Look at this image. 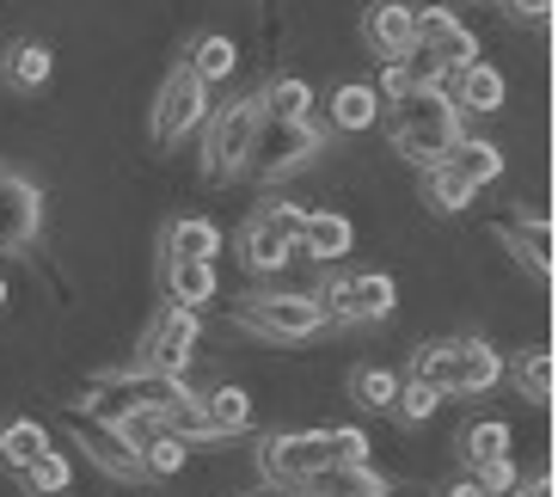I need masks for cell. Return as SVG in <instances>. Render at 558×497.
I'll list each match as a JSON object with an SVG mask.
<instances>
[{
  "mask_svg": "<svg viewBox=\"0 0 558 497\" xmlns=\"http://www.w3.org/2000/svg\"><path fill=\"white\" fill-rule=\"evenodd\" d=\"M191 381L184 375H160V368L148 363H130V368H105V375H93V387H86V417H123V412H179V405H191Z\"/></svg>",
  "mask_w": 558,
  "mask_h": 497,
  "instance_id": "6da1fadb",
  "label": "cell"
},
{
  "mask_svg": "<svg viewBox=\"0 0 558 497\" xmlns=\"http://www.w3.org/2000/svg\"><path fill=\"white\" fill-rule=\"evenodd\" d=\"M387 135H393V154H399V160L436 166V160H442V154L460 142V111L448 105L442 86H411L405 99H393Z\"/></svg>",
  "mask_w": 558,
  "mask_h": 497,
  "instance_id": "7a4b0ae2",
  "label": "cell"
},
{
  "mask_svg": "<svg viewBox=\"0 0 558 497\" xmlns=\"http://www.w3.org/2000/svg\"><path fill=\"white\" fill-rule=\"evenodd\" d=\"M411 381L436 387L442 399H478L504 381V356L485 338H442L411 356Z\"/></svg>",
  "mask_w": 558,
  "mask_h": 497,
  "instance_id": "3957f363",
  "label": "cell"
},
{
  "mask_svg": "<svg viewBox=\"0 0 558 497\" xmlns=\"http://www.w3.org/2000/svg\"><path fill=\"white\" fill-rule=\"evenodd\" d=\"M338 461H368V436L362 431H277L258 443V466L264 480H277L282 492L319 466H338Z\"/></svg>",
  "mask_w": 558,
  "mask_h": 497,
  "instance_id": "277c9868",
  "label": "cell"
},
{
  "mask_svg": "<svg viewBox=\"0 0 558 497\" xmlns=\"http://www.w3.org/2000/svg\"><path fill=\"white\" fill-rule=\"evenodd\" d=\"M233 326L264 344H307L326 331V307L307 289H252V295H233Z\"/></svg>",
  "mask_w": 558,
  "mask_h": 497,
  "instance_id": "5b68a950",
  "label": "cell"
},
{
  "mask_svg": "<svg viewBox=\"0 0 558 497\" xmlns=\"http://www.w3.org/2000/svg\"><path fill=\"white\" fill-rule=\"evenodd\" d=\"M326 135L331 130L313 123V117H301V123H270V117H264L258 135H252V154H246V179L277 184V179H289V172H301L313 154L326 148Z\"/></svg>",
  "mask_w": 558,
  "mask_h": 497,
  "instance_id": "8992f818",
  "label": "cell"
},
{
  "mask_svg": "<svg viewBox=\"0 0 558 497\" xmlns=\"http://www.w3.org/2000/svg\"><path fill=\"white\" fill-rule=\"evenodd\" d=\"M258 123H264V99H258V93L215 111L209 142H203V172H209L215 184H228V179H240V172H246V154H252V135H258Z\"/></svg>",
  "mask_w": 558,
  "mask_h": 497,
  "instance_id": "52a82bcc",
  "label": "cell"
},
{
  "mask_svg": "<svg viewBox=\"0 0 558 497\" xmlns=\"http://www.w3.org/2000/svg\"><path fill=\"white\" fill-rule=\"evenodd\" d=\"M326 307V326H375L393 314V277L387 270H356V277H326V289H313Z\"/></svg>",
  "mask_w": 558,
  "mask_h": 497,
  "instance_id": "ba28073f",
  "label": "cell"
},
{
  "mask_svg": "<svg viewBox=\"0 0 558 497\" xmlns=\"http://www.w3.org/2000/svg\"><path fill=\"white\" fill-rule=\"evenodd\" d=\"M197 123H209V86H203L197 74L179 62L172 74H166V86L154 93L148 130H154V142H160V148H172V142H184Z\"/></svg>",
  "mask_w": 558,
  "mask_h": 497,
  "instance_id": "9c48e42d",
  "label": "cell"
},
{
  "mask_svg": "<svg viewBox=\"0 0 558 497\" xmlns=\"http://www.w3.org/2000/svg\"><path fill=\"white\" fill-rule=\"evenodd\" d=\"M197 338H203V314H197V307H179V301H166L160 314L148 319V331H142V350H135V363L160 368V375H184V363H191Z\"/></svg>",
  "mask_w": 558,
  "mask_h": 497,
  "instance_id": "30bf717a",
  "label": "cell"
},
{
  "mask_svg": "<svg viewBox=\"0 0 558 497\" xmlns=\"http://www.w3.org/2000/svg\"><path fill=\"white\" fill-rule=\"evenodd\" d=\"M411 50L424 56L429 68L454 74V68H473L478 62V37L466 32L448 7H411Z\"/></svg>",
  "mask_w": 558,
  "mask_h": 497,
  "instance_id": "8fae6325",
  "label": "cell"
},
{
  "mask_svg": "<svg viewBox=\"0 0 558 497\" xmlns=\"http://www.w3.org/2000/svg\"><path fill=\"white\" fill-rule=\"evenodd\" d=\"M301 221H307V209L301 203H270V209H258V216L240 228V258H246L252 270H282L289 258H295V233Z\"/></svg>",
  "mask_w": 558,
  "mask_h": 497,
  "instance_id": "7c38bea8",
  "label": "cell"
},
{
  "mask_svg": "<svg viewBox=\"0 0 558 497\" xmlns=\"http://www.w3.org/2000/svg\"><path fill=\"white\" fill-rule=\"evenodd\" d=\"M37 233H44V191L25 172L0 166V252L25 258L37 246Z\"/></svg>",
  "mask_w": 558,
  "mask_h": 497,
  "instance_id": "4fadbf2b",
  "label": "cell"
},
{
  "mask_svg": "<svg viewBox=\"0 0 558 497\" xmlns=\"http://www.w3.org/2000/svg\"><path fill=\"white\" fill-rule=\"evenodd\" d=\"M289 497H393V485L380 480L368 461H338V466H319V473L295 480Z\"/></svg>",
  "mask_w": 558,
  "mask_h": 497,
  "instance_id": "5bb4252c",
  "label": "cell"
},
{
  "mask_svg": "<svg viewBox=\"0 0 558 497\" xmlns=\"http://www.w3.org/2000/svg\"><path fill=\"white\" fill-rule=\"evenodd\" d=\"M74 443H81L86 454H93V466H105L111 480H142V461H135V448L123 443V431H117V424L74 412Z\"/></svg>",
  "mask_w": 558,
  "mask_h": 497,
  "instance_id": "9a60e30c",
  "label": "cell"
},
{
  "mask_svg": "<svg viewBox=\"0 0 558 497\" xmlns=\"http://www.w3.org/2000/svg\"><path fill=\"white\" fill-rule=\"evenodd\" d=\"M362 44L375 50V62H399L411 56V0H380L362 13Z\"/></svg>",
  "mask_w": 558,
  "mask_h": 497,
  "instance_id": "2e32d148",
  "label": "cell"
},
{
  "mask_svg": "<svg viewBox=\"0 0 558 497\" xmlns=\"http://www.w3.org/2000/svg\"><path fill=\"white\" fill-rule=\"evenodd\" d=\"M442 93L454 111H497L504 105V74L492 62H473V68H454L442 74Z\"/></svg>",
  "mask_w": 558,
  "mask_h": 497,
  "instance_id": "e0dca14e",
  "label": "cell"
},
{
  "mask_svg": "<svg viewBox=\"0 0 558 497\" xmlns=\"http://www.w3.org/2000/svg\"><path fill=\"white\" fill-rule=\"evenodd\" d=\"M375 123H380L375 86H362V81L331 86V99H326V130H338V135H362V130H375Z\"/></svg>",
  "mask_w": 558,
  "mask_h": 497,
  "instance_id": "ac0fdd59",
  "label": "cell"
},
{
  "mask_svg": "<svg viewBox=\"0 0 558 497\" xmlns=\"http://www.w3.org/2000/svg\"><path fill=\"white\" fill-rule=\"evenodd\" d=\"M350 246H356V228H350L344 216H331V209L313 216L307 209V221H301V233H295V252H307V258H319V265H338Z\"/></svg>",
  "mask_w": 558,
  "mask_h": 497,
  "instance_id": "d6986e66",
  "label": "cell"
},
{
  "mask_svg": "<svg viewBox=\"0 0 558 497\" xmlns=\"http://www.w3.org/2000/svg\"><path fill=\"white\" fill-rule=\"evenodd\" d=\"M215 252H221V228L209 216H179L166 228L160 240V265L166 258H197V265H215Z\"/></svg>",
  "mask_w": 558,
  "mask_h": 497,
  "instance_id": "ffe728a7",
  "label": "cell"
},
{
  "mask_svg": "<svg viewBox=\"0 0 558 497\" xmlns=\"http://www.w3.org/2000/svg\"><path fill=\"white\" fill-rule=\"evenodd\" d=\"M504 240H509V252H515V265H527L534 277H553V221L546 216L504 221Z\"/></svg>",
  "mask_w": 558,
  "mask_h": 497,
  "instance_id": "44dd1931",
  "label": "cell"
},
{
  "mask_svg": "<svg viewBox=\"0 0 558 497\" xmlns=\"http://www.w3.org/2000/svg\"><path fill=\"white\" fill-rule=\"evenodd\" d=\"M160 282H166V301H179V307H197L203 301H215V265H197V258H166L160 265Z\"/></svg>",
  "mask_w": 558,
  "mask_h": 497,
  "instance_id": "7402d4cb",
  "label": "cell"
},
{
  "mask_svg": "<svg viewBox=\"0 0 558 497\" xmlns=\"http://www.w3.org/2000/svg\"><path fill=\"white\" fill-rule=\"evenodd\" d=\"M442 166H454L473 191H485L492 179H504V148H497V142H478V135H460L454 148L442 154Z\"/></svg>",
  "mask_w": 558,
  "mask_h": 497,
  "instance_id": "603a6c76",
  "label": "cell"
},
{
  "mask_svg": "<svg viewBox=\"0 0 558 497\" xmlns=\"http://www.w3.org/2000/svg\"><path fill=\"white\" fill-rule=\"evenodd\" d=\"M50 74H56V56L44 44H13L0 56V81L13 93H37V86H50Z\"/></svg>",
  "mask_w": 558,
  "mask_h": 497,
  "instance_id": "cb8c5ba5",
  "label": "cell"
},
{
  "mask_svg": "<svg viewBox=\"0 0 558 497\" xmlns=\"http://www.w3.org/2000/svg\"><path fill=\"white\" fill-rule=\"evenodd\" d=\"M203 424H209L215 443H228V436H246V431H252V399L240 393V387H215V393L203 399Z\"/></svg>",
  "mask_w": 558,
  "mask_h": 497,
  "instance_id": "d4e9b609",
  "label": "cell"
},
{
  "mask_svg": "<svg viewBox=\"0 0 558 497\" xmlns=\"http://www.w3.org/2000/svg\"><path fill=\"white\" fill-rule=\"evenodd\" d=\"M504 375L515 381V393H522V399H534V405H553V387H558L553 350H522V356H515Z\"/></svg>",
  "mask_w": 558,
  "mask_h": 497,
  "instance_id": "484cf974",
  "label": "cell"
},
{
  "mask_svg": "<svg viewBox=\"0 0 558 497\" xmlns=\"http://www.w3.org/2000/svg\"><path fill=\"white\" fill-rule=\"evenodd\" d=\"M44 448H50V436H44L37 417H7V424H0V466H7V473H25Z\"/></svg>",
  "mask_w": 558,
  "mask_h": 497,
  "instance_id": "4316f807",
  "label": "cell"
},
{
  "mask_svg": "<svg viewBox=\"0 0 558 497\" xmlns=\"http://www.w3.org/2000/svg\"><path fill=\"white\" fill-rule=\"evenodd\" d=\"M233 62H240V50H233V37H228V32H203L197 44H191V56H184V68H191V74H197L203 86L228 81Z\"/></svg>",
  "mask_w": 558,
  "mask_h": 497,
  "instance_id": "83f0119b",
  "label": "cell"
},
{
  "mask_svg": "<svg viewBox=\"0 0 558 497\" xmlns=\"http://www.w3.org/2000/svg\"><path fill=\"white\" fill-rule=\"evenodd\" d=\"M473 197H478V191L460 179L454 166H442V160L424 166V203L436 209V216H460V209H473Z\"/></svg>",
  "mask_w": 558,
  "mask_h": 497,
  "instance_id": "f1b7e54d",
  "label": "cell"
},
{
  "mask_svg": "<svg viewBox=\"0 0 558 497\" xmlns=\"http://www.w3.org/2000/svg\"><path fill=\"white\" fill-rule=\"evenodd\" d=\"M258 99H264V117H270V123H301V117H313V86L301 81V74L270 81Z\"/></svg>",
  "mask_w": 558,
  "mask_h": 497,
  "instance_id": "f546056e",
  "label": "cell"
},
{
  "mask_svg": "<svg viewBox=\"0 0 558 497\" xmlns=\"http://www.w3.org/2000/svg\"><path fill=\"white\" fill-rule=\"evenodd\" d=\"M509 454V424L504 417H485V424H466L460 431V461H466V473L485 461H504Z\"/></svg>",
  "mask_w": 558,
  "mask_h": 497,
  "instance_id": "4dcf8cb0",
  "label": "cell"
},
{
  "mask_svg": "<svg viewBox=\"0 0 558 497\" xmlns=\"http://www.w3.org/2000/svg\"><path fill=\"white\" fill-rule=\"evenodd\" d=\"M19 480H25V492H32V497H62L68 485H74V466H68V454H56V448H44V454H37V461L25 466Z\"/></svg>",
  "mask_w": 558,
  "mask_h": 497,
  "instance_id": "1f68e13d",
  "label": "cell"
},
{
  "mask_svg": "<svg viewBox=\"0 0 558 497\" xmlns=\"http://www.w3.org/2000/svg\"><path fill=\"white\" fill-rule=\"evenodd\" d=\"M399 393V375L393 368H375V363H362L356 375H350V399H356L362 412H387Z\"/></svg>",
  "mask_w": 558,
  "mask_h": 497,
  "instance_id": "d6a6232c",
  "label": "cell"
},
{
  "mask_svg": "<svg viewBox=\"0 0 558 497\" xmlns=\"http://www.w3.org/2000/svg\"><path fill=\"white\" fill-rule=\"evenodd\" d=\"M184 454H191V443H179L172 431H160L154 443L135 448V461H142V480H172V473L184 466Z\"/></svg>",
  "mask_w": 558,
  "mask_h": 497,
  "instance_id": "836d02e7",
  "label": "cell"
},
{
  "mask_svg": "<svg viewBox=\"0 0 558 497\" xmlns=\"http://www.w3.org/2000/svg\"><path fill=\"white\" fill-rule=\"evenodd\" d=\"M436 405H442V393H436V387L399 381V393H393V405H387V412H393L405 431H417V424H429V417H436Z\"/></svg>",
  "mask_w": 558,
  "mask_h": 497,
  "instance_id": "e575fe53",
  "label": "cell"
},
{
  "mask_svg": "<svg viewBox=\"0 0 558 497\" xmlns=\"http://www.w3.org/2000/svg\"><path fill=\"white\" fill-rule=\"evenodd\" d=\"M411 86H417V74H411V62H405V56H399V62H380V86H375V99H380V105L405 99Z\"/></svg>",
  "mask_w": 558,
  "mask_h": 497,
  "instance_id": "d590c367",
  "label": "cell"
},
{
  "mask_svg": "<svg viewBox=\"0 0 558 497\" xmlns=\"http://www.w3.org/2000/svg\"><path fill=\"white\" fill-rule=\"evenodd\" d=\"M473 480L485 485V492H492V497H504L509 485L522 480V473H515V461H509V454H504V461H485V466H473Z\"/></svg>",
  "mask_w": 558,
  "mask_h": 497,
  "instance_id": "8d00e7d4",
  "label": "cell"
},
{
  "mask_svg": "<svg viewBox=\"0 0 558 497\" xmlns=\"http://www.w3.org/2000/svg\"><path fill=\"white\" fill-rule=\"evenodd\" d=\"M442 497H492V492H485V485H478L473 473H460V480H448V485H442Z\"/></svg>",
  "mask_w": 558,
  "mask_h": 497,
  "instance_id": "74e56055",
  "label": "cell"
},
{
  "mask_svg": "<svg viewBox=\"0 0 558 497\" xmlns=\"http://www.w3.org/2000/svg\"><path fill=\"white\" fill-rule=\"evenodd\" d=\"M515 19H553V0H509Z\"/></svg>",
  "mask_w": 558,
  "mask_h": 497,
  "instance_id": "f35d334b",
  "label": "cell"
},
{
  "mask_svg": "<svg viewBox=\"0 0 558 497\" xmlns=\"http://www.w3.org/2000/svg\"><path fill=\"white\" fill-rule=\"evenodd\" d=\"M504 497H553V480H546V473H541V480H534V485H527V480H515V485H509Z\"/></svg>",
  "mask_w": 558,
  "mask_h": 497,
  "instance_id": "ab89813d",
  "label": "cell"
},
{
  "mask_svg": "<svg viewBox=\"0 0 558 497\" xmlns=\"http://www.w3.org/2000/svg\"><path fill=\"white\" fill-rule=\"evenodd\" d=\"M0 314H7V282H0Z\"/></svg>",
  "mask_w": 558,
  "mask_h": 497,
  "instance_id": "60d3db41",
  "label": "cell"
}]
</instances>
